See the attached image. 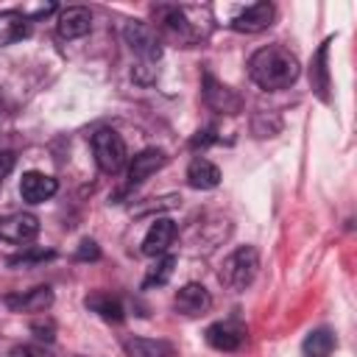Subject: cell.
Returning <instances> with one entry per match:
<instances>
[{"label": "cell", "instance_id": "1", "mask_svg": "<svg viewBox=\"0 0 357 357\" xmlns=\"http://www.w3.org/2000/svg\"><path fill=\"white\" fill-rule=\"evenodd\" d=\"M301 73L296 53L284 45H265L248 59V75L259 89H287Z\"/></svg>", "mask_w": 357, "mask_h": 357}, {"label": "cell", "instance_id": "2", "mask_svg": "<svg viewBox=\"0 0 357 357\" xmlns=\"http://www.w3.org/2000/svg\"><path fill=\"white\" fill-rule=\"evenodd\" d=\"M257 271H259V251L254 245H240L234 248L223 265H220V284L231 293H243L254 279H257Z\"/></svg>", "mask_w": 357, "mask_h": 357}, {"label": "cell", "instance_id": "3", "mask_svg": "<svg viewBox=\"0 0 357 357\" xmlns=\"http://www.w3.org/2000/svg\"><path fill=\"white\" fill-rule=\"evenodd\" d=\"M92 153H95L100 173H106V176H117L128 165L126 142L114 128H100L92 134Z\"/></svg>", "mask_w": 357, "mask_h": 357}, {"label": "cell", "instance_id": "4", "mask_svg": "<svg viewBox=\"0 0 357 357\" xmlns=\"http://www.w3.org/2000/svg\"><path fill=\"white\" fill-rule=\"evenodd\" d=\"M153 20H156V28L165 39L176 42V45H192L195 42V31H192V22H187L184 17V8L178 6H156L153 8Z\"/></svg>", "mask_w": 357, "mask_h": 357}, {"label": "cell", "instance_id": "5", "mask_svg": "<svg viewBox=\"0 0 357 357\" xmlns=\"http://www.w3.org/2000/svg\"><path fill=\"white\" fill-rule=\"evenodd\" d=\"M123 36H126L128 47L142 59L145 67H151V64H156V61L162 59V39H159V33L153 31V25L137 22V20H134V22H126Z\"/></svg>", "mask_w": 357, "mask_h": 357}, {"label": "cell", "instance_id": "6", "mask_svg": "<svg viewBox=\"0 0 357 357\" xmlns=\"http://www.w3.org/2000/svg\"><path fill=\"white\" fill-rule=\"evenodd\" d=\"M201 92H204V103H206L209 109L220 112V114H237V112L243 109V98H240L231 86L220 84L212 73H204V86H201Z\"/></svg>", "mask_w": 357, "mask_h": 357}, {"label": "cell", "instance_id": "7", "mask_svg": "<svg viewBox=\"0 0 357 357\" xmlns=\"http://www.w3.org/2000/svg\"><path fill=\"white\" fill-rule=\"evenodd\" d=\"M39 234V218L33 212H8L0 218V240L22 245Z\"/></svg>", "mask_w": 357, "mask_h": 357}, {"label": "cell", "instance_id": "8", "mask_svg": "<svg viewBox=\"0 0 357 357\" xmlns=\"http://www.w3.org/2000/svg\"><path fill=\"white\" fill-rule=\"evenodd\" d=\"M204 337L215 351H240L245 346L248 332L240 321H218V324L206 326Z\"/></svg>", "mask_w": 357, "mask_h": 357}, {"label": "cell", "instance_id": "9", "mask_svg": "<svg viewBox=\"0 0 357 357\" xmlns=\"http://www.w3.org/2000/svg\"><path fill=\"white\" fill-rule=\"evenodd\" d=\"M273 20H276V8H273V3L259 0V3H251L248 8H243L240 14H234L229 25H231L234 31H240V33H259V31L271 28Z\"/></svg>", "mask_w": 357, "mask_h": 357}, {"label": "cell", "instance_id": "10", "mask_svg": "<svg viewBox=\"0 0 357 357\" xmlns=\"http://www.w3.org/2000/svg\"><path fill=\"white\" fill-rule=\"evenodd\" d=\"M209 307H212V296H209V290H206L204 284H198V282H187V284L178 287L176 296H173V310H176L178 315H187V318L204 315V312H209Z\"/></svg>", "mask_w": 357, "mask_h": 357}, {"label": "cell", "instance_id": "11", "mask_svg": "<svg viewBox=\"0 0 357 357\" xmlns=\"http://www.w3.org/2000/svg\"><path fill=\"white\" fill-rule=\"evenodd\" d=\"M56 31L61 39H81L92 31V14L84 6H67L56 17Z\"/></svg>", "mask_w": 357, "mask_h": 357}, {"label": "cell", "instance_id": "12", "mask_svg": "<svg viewBox=\"0 0 357 357\" xmlns=\"http://www.w3.org/2000/svg\"><path fill=\"white\" fill-rule=\"evenodd\" d=\"M173 240H176V223L170 218H156L142 237V254L145 257H162V254H167Z\"/></svg>", "mask_w": 357, "mask_h": 357}, {"label": "cell", "instance_id": "13", "mask_svg": "<svg viewBox=\"0 0 357 357\" xmlns=\"http://www.w3.org/2000/svg\"><path fill=\"white\" fill-rule=\"evenodd\" d=\"M167 162V153L162 148H142L139 153H134V159L128 162V184H142L145 178H151L156 170H162Z\"/></svg>", "mask_w": 357, "mask_h": 357}, {"label": "cell", "instance_id": "14", "mask_svg": "<svg viewBox=\"0 0 357 357\" xmlns=\"http://www.w3.org/2000/svg\"><path fill=\"white\" fill-rule=\"evenodd\" d=\"M329 45H332V36L318 45L310 61V86L324 103H329Z\"/></svg>", "mask_w": 357, "mask_h": 357}, {"label": "cell", "instance_id": "15", "mask_svg": "<svg viewBox=\"0 0 357 357\" xmlns=\"http://www.w3.org/2000/svg\"><path fill=\"white\" fill-rule=\"evenodd\" d=\"M56 190H59V181L47 173H39V170H28L20 181V195L28 204H42V201L53 198Z\"/></svg>", "mask_w": 357, "mask_h": 357}, {"label": "cell", "instance_id": "16", "mask_svg": "<svg viewBox=\"0 0 357 357\" xmlns=\"http://www.w3.org/2000/svg\"><path fill=\"white\" fill-rule=\"evenodd\" d=\"M123 349L128 357H176V349L170 340H162V337H139V335H131L123 340Z\"/></svg>", "mask_w": 357, "mask_h": 357}, {"label": "cell", "instance_id": "17", "mask_svg": "<svg viewBox=\"0 0 357 357\" xmlns=\"http://www.w3.org/2000/svg\"><path fill=\"white\" fill-rule=\"evenodd\" d=\"M31 33V17H25L22 11H0V47L14 45L20 39H25Z\"/></svg>", "mask_w": 357, "mask_h": 357}, {"label": "cell", "instance_id": "18", "mask_svg": "<svg viewBox=\"0 0 357 357\" xmlns=\"http://www.w3.org/2000/svg\"><path fill=\"white\" fill-rule=\"evenodd\" d=\"M6 304L17 312H45L53 304V290L50 287H33L20 296H6Z\"/></svg>", "mask_w": 357, "mask_h": 357}, {"label": "cell", "instance_id": "19", "mask_svg": "<svg viewBox=\"0 0 357 357\" xmlns=\"http://www.w3.org/2000/svg\"><path fill=\"white\" fill-rule=\"evenodd\" d=\"M84 307H86L89 312H95L98 318L109 321V324H120V321L126 318V310H123L120 298H114L112 293H89V296L84 298Z\"/></svg>", "mask_w": 357, "mask_h": 357}, {"label": "cell", "instance_id": "20", "mask_svg": "<svg viewBox=\"0 0 357 357\" xmlns=\"http://www.w3.org/2000/svg\"><path fill=\"white\" fill-rule=\"evenodd\" d=\"M187 181H190V187H195V190H212V187L220 184V170H218V165H212L209 159L195 156V159L190 162V167H187Z\"/></svg>", "mask_w": 357, "mask_h": 357}, {"label": "cell", "instance_id": "21", "mask_svg": "<svg viewBox=\"0 0 357 357\" xmlns=\"http://www.w3.org/2000/svg\"><path fill=\"white\" fill-rule=\"evenodd\" d=\"M335 349V335L329 329H312L304 337V354L307 357H329Z\"/></svg>", "mask_w": 357, "mask_h": 357}, {"label": "cell", "instance_id": "22", "mask_svg": "<svg viewBox=\"0 0 357 357\" xmlns=\"http://www.w3.org/2000/svg\"><path fill=\"white\" fill-rule=\"evenodd\" d=\"M173 268H176V257H173V254H162V257H156L153 268L145 273V282H142V287L165 284V282L173 276Z\"/></svg>", "mask_w": 357, "mask_h": 357}, {"label": "cell", "instance_id": "23", "mask_svg": "<svg viewBox=\"0 0 357 357\" xmlns=\"http://www.w3.org/2000/svg\"><path fill=\"white\" fill-rule=\"evenodd\" d=\"M56 254L53 251H42V248H28V251H22V254H17V257H8V265L11 268H28V265H36V262H45V259H53Z\"/></svg>", "mask_w": 357, "mask_h": 357}, {"label": "cell", "instance_id": "24", "mask_svg": "<svg viewBox=\"0 0 357 357\" xmlns=\"http://www.w3.org/2000/svg\"><path fill=\"white\" fill-rule=\"evenodd\" d=\"M31 332L42 340H53L56 337V324H53V318H36V321H31Z\"/></svg>", "mask_w": 357, "mask_h": 357}, {"label": "cell", "instance_id": "25", "mask_svg": "<svg viewBox=\"0 0 357 357\" xmlns=\"http://www.w3.org/2000/svg\"><path fill=\"white\" fill-rule=\"evenodd\" d=\"M8 357H53L45 346H36V343H22V346H14Z\"/></svg>", "mask_w": 357, "mask_h": 357}, {"label": "cell", "instance_id": "26", "mask_svg": "<svg viewBox=\"0 0 357 357\" xmlns=\"http://www.w3.org/2000/svg\"><path fill=\"white\" fill-rule=\"evenodd\" d=\"M100 257V248H98V243L95 240H89V237H84L81 243H78V251H75V259H98Z\"/></svg>", "mask_w": 357, "mask_h": 357}, {"label": "cell", "instance_id": "27", "mask_svg": "<svg viewBox=\"0 0 357 357\" xmlns=\"http://www.w3.org/2000/svg\"><path fill=\"white\" fill-rule=\"evenodd\" d=\"M14 162H17V156L11 153V151H0V184L8 178V173L14 170Z\"/></svg>", "mask_w": 357, "mask_h": 357}, {"label": "cell", "instance_id": "28", "mask_svg": "<svg viewBox=\"0 0 357 357\" xmlns=\"http://www.w3.org/2000/svg\"><path fill=\"white\" fill-rule=\"evenodd\" d=\"M209 142H215V128H204V131H198V134L190 139L192 148H198V145L204 148V145H209Z\"/></svg>", "mask_w": 357, "mask_h": 357}]
</instances>
